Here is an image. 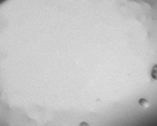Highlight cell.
Listing matches in <instances>:
<instances>
[{"label":"cell","mask_w":157,"mask_h":126,"mask_svg":"<svg viewBox=\"0 0 157 126\" xmlns=\"http://www.w3.org/2000/svg\"><path fill=\"white\" fill-rule=\"evenodd\" d=\"M0 1H1V0H0Z\"/></svg>","instance_id":"1"}]
</instances>
